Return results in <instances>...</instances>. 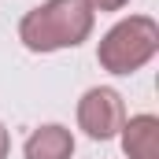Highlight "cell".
Returning a JSON list of instances; mask_svg holds the SVG:
<instances>
[{
    "label": "cell",
    "instance_id": "obj_4",
    "mask_svg": "<svg viewBox=\"0 0 159 159\" xmlns=\"http://www.w3.org/2000/svg\"><path fill=\"white\" fill-rule=\"evenodd\" d=\"M126 159H159V119L156 115H129L119 129Z\"/></svg>",
    "mask_w": 159,
    "mask_h": 159
},
{
    "label": "cell",
    "instance_id": "obj_1",
    "mask_svg": "<svg viewBox=\"0 0 159 159\" xmlns=\"http://www.w3.org/2000/svg\"><path fill=\"white\" fill-rule=\"evenodd\" d=\"M96 26V15L89 11L85 0H44L34 11L22 15L19 22V41L30 52H63V48H78L89 41Z\"/></svg>",
    "mask_w": 159,
    "mask_h": 159
},
{
    "label": "cell",
    "instance_id": "obj_6",
    "mask_svg": "<svg viewBox=\"0 0 159 159\" xmlns=\"http://www.w3.org/2000/svg\"><path fill=\"white\" fill-rule=\"evenodd\" d=\"M85 4H89V11L96 15V11H122L129 0H85Z\"/></svg>",
    "mask_w": 159,
    "mask_h": 159
},
{
    "label": "cell",
    "instance_id": "obj_7",
    "mask_svg": "<svg viewBox=\"0 0 159 159\" xmlns=\"http://www.w3.org/2000/svg\"><path fill=\"white\" fill-rule=\"evenodd\" d=\"M7 152H11V133H7V126L0 122V159H7Z\"/></svg>",
    "mask_w": 159,
    "mask_h": 159
},
{
    "label": "cell",
    "instance_id": "obj_2",
    "mask_svg": "<svg viewBox=\"0 0 159 159\" xmlns=\"http://www.w3.org/2000/svg\"><path fill=\"white\" fill-rule=\"evenodd\" d=\"M159 52V22L152 15H129L119 19L96 44V63L107 74H133L144 63H152Z\"/></svg>",
    "mask_w": 159,
    "mask_h": 159
},
{
    "label": "cell",
    "instance_id": "obj_5",
    "mask_svg": "<svg viewBox=\"0 0 159 159\" xmlns=\"http://www.w3.org/2000/svg\"><path fill=\"white\" fill-rule=\"evenodd\" d=\"M22 156L26 159H70L74 156V133L59 122H44L26 137Z\"/></svg>",
    "mask_w": 159,
    "mask_h": 159
},
{
    "label": "cell",
    "instance_id": "obj_3",
    "mask_svg": "<svg viewBox=\"0 0 159 159\" xmlns=\"http://www.w3.org/2000/svg\"><path fill=\"white\" fill-rule=\"evenodd\" d=\"M122 122H126V104L111 85H93L85 89L78 100V129L93 141H111L119 137Z\"/></svg>",
    "mask_w": 159,
    "mask_h": 159
}]
</instances>
